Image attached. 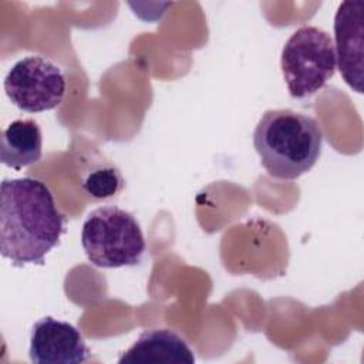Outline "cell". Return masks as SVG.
<instances>
[{"mask_svg": "<svg viewBox=\"0 0 364 364\" xmlns=\"http://www.w3.org/2000/svg\"><path fill=\"white\" fill-rule=\"evenodd\" d=\"M64 218L50 188L24 176L3 179L0 185V252L13 266L44 264L60 243Z\"/></svg>", "mask_w": 364, "mask_h": 364, "instance_id": "obj_1", "label": "cell"}, {"mask_svg": "<svg viewBox=\"0 0 364 364\" xmlns=\"http://www.w3.org/2000/svg\"><path fill=\"white\" fill-rule=\"evenodd\" d=\"M321 144L317 121L293 109H267L253 131L260 162L277 179H296L310 171L321 154Z\"/></svg>", "mask_w": 364, "mask_h": 364, "instance_id": "obj_2", "label": "cell"}, {"mask_svg": "<svg viewBox=\"0 0 364 364\" xmlns=\"http://www.w3.org/2000/svg\"><path fill=\"white\" fill-rule=\"evenodd\" d=\"M81 245L88 260L102 269L136 266L146 249L138 220L118 206H102L88 215Z\"/></svg>", "mask_w": 364, "mask_h": 364, "instance_id": "obj_3", "label": "cell"}, {"mask_svg": "<svg viewBox=\"0 0 364 364\" xmlns=\"http://www.w3.org/2000/svg\"><path fill=\"white\" fill-rule=\"evenodd\" d=\"M282 73L294 98L313 95L334 75V41L316 26H301L286 41L280 58Z\"/></svg>", "mask_w": 364, "mask_h": 364, "instance_id": "obj_4", "label": "cell"}, {"mask_svg": "<svg viewBox=\"0 0 364 364\" xmlns=\"http://www.w3.org/2000/svg\"><path fill=\"white\" fill-rule=\"evenodd\" d=\"M4 91L21 111H48L61 104L65 95V77L50 58L28 55L10 68L4 78Z\"/></svg>", "mask_w": 364, "mask_h": 364, "instance_id": "obj_5", "label": "cell"}, {"mask_svg": "<svg viewBox=\"0 0 364 364\" xmlns=\"http://www.w3.org/2000/svg\"><path fill=\"white\" fill-rule=\"evenodd\" d=\"M28 355L36 364H80L90 350L77 327L46 316L31 328Z\"/></svg>", "mask_w": 364, "mask_h": 364, "instance_id": "obj_6", "label": "cell"}, {"mask_svg": "<svg viewBox=\"0 0 364 364\" xmlns=\"http://www.w3.org/2000/svg\"><path fill=\"white\" fill-rule=\"evenodd\" d=\"M334 48L338 70L344 81L363 92V40L364 1H343L334 17Z\"/></svg>", "mask_w": 364, "mask_h": 364, "instance_id": "obj_7", "label": "cell"}, {"mask_svg": "<svg viewBox=\"0 0 364 364\" xmlns=\"http://www.w3.org/2000/svg\"><path fill=\"white\" fill-rule=\"evenodd\" d=\"M119 364L128 363H185L193 364L195 355L186 341L173 330L151 328L144 331L136 341L118 358Z\"/></svg>", "mask_w": 364, "mask_h": 364, "instance_id": "obj_8", "label": "cell"}, {"mask_svg": "<svg viewBox=\"0 0 364 364\" xmlns=\"http://www.w3.org/2000/svg\"><path fill=\"white\" fill-rule=\"evenodd\" d=\"M43 135L34 119H16L3 129L0 139V161L3 165L21 169L40 161Z\"/></svg>", "mask_w": 364, "mask_h": 364, "instance_id": "obj_9", "label": "cell"}, {"mask_svg": "<svg viewBox=\"0 0 364 364\" xmlns=\"http://www.w3.org/2000/svg\"><path fill=\"white\" fill-rule=\"evenodd\" d=\"M81 186L94 199H107L122 189L124 178L119 171L112 166L97 168L84 178Z\"/></svg>", "mask_w": 364, "mask_h": 364, "instance_id": "obj_10", "label": "cell"}]
</instances>
